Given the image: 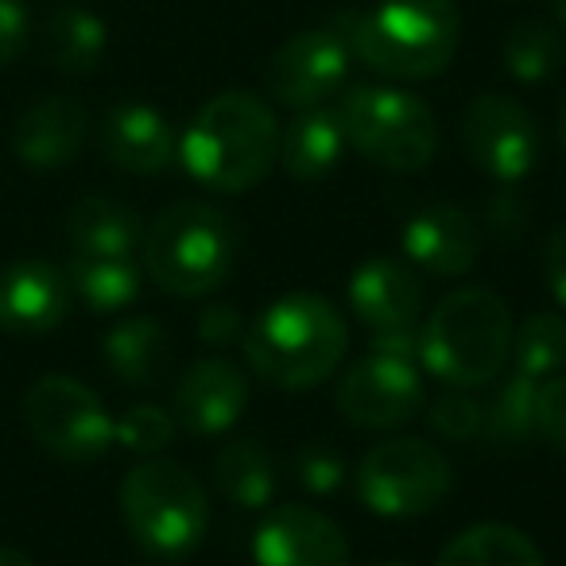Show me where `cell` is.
I'll return each instance as SVG.
<instances>
[{
	"mask_svg": "<svg viewBox=\"0 0 566 566\" xmlns=\"http://www.w3.org/2000/svg\"><path fill=\"white\" fill-rule=\"evenodd\" d=\"M190 179L218 195H244L280 159V125L272 105L249 90H226L210 97L187 125L179 144Z\"/></svg>",
	"mask_w": 566,
	"mask_h": 566,
	"instance_id": "1",
	"label": "cell"
},
{
	"mask_svg": "<svg viewBox=\"0 0 566 566\" xmlns=\"http://www.w3.org/2000/svg\"><path fill=\"white\" fill-rule=\"evenodd\" d=\"M244 361L264 385L303 392L331 377L349 349V326L331 300L287 292L252 326H244Z\"/></svg>",
	"mask_w": 566,
	"mask_h": 566,
	"instance_id": "2",
	"label": "cell"
},
{
	"mask_svg": "<svg viewBox=\"0 0 566 566\" xmlns=\"http://www.w3.org/2000/svg\"><path fill=\"white\" fill-rule=\"evenodd\" d=\"M357 63L385 78L423 82L450 66L462 35L454 0H380L334 24Z\"/></svg>",
	"mask_w": 566,
	"mask_h": 566,
	"instance_id": "3",
	"label": "cell"
},
{
	"mask_svg": "<svg viewBox=\"0 0 566 566\" xmlns=\"http://www.w3.org/2000/svg\"><path fill=\"white\" fill-rule=\"evenodd\" d=\"M512 357V311L489 287H458L419 326V365L450 388L493 385Z\"/></svg>",
	"mask_w": 566,
	"mask_h": 566,
	"instance_id": "4",
	"label": "cell"
},
{
	"mask_svg": "<svg viewBox=\"0 0 566 566\" xmlns=\"http://www.w3.org/2000/svg\"><path fill=\"white\" fill-rule=\"evenodd\" d=\"M144 268L179 300L218 292L233 272V229L206 202H175L144 229Z\"/></svg>",
	"mask_w": 566,
	"mask_h": 566,
	"instance_id": "5",
	"label": "cell"
},
{
	"mask_svg": "<svg viewBox=\"0 0 566 566\" xmlns=\"http://www.w3.org/2000/svg\"><path fill=\"white\" fill-rule=\"evenodd\" d=\"M120 516L128 535L148 555L179 558L202 543L210 524V501L187 465L148 458L133 465L120 485Z\"/></svg>",
	"mask_w": 566,
	"mask_h": 566,
	"instance_id": "6",
	"label": "cell"
},
{
	"mask_svg": "<svg viewBox=\"0 0 566 566\" xmlns=\"http://www.w3.org/2000/svg\"><path fill=\"white\" fill-rule=\"evenodd\" d=\"M346 140L369 164L385 171L408 175L423 171L439 151V125L423 97L396 86H349L338 105Z\"/></svg>",
	"mask_w": 566,
	"mask_h": 566,
	"instance_id": "7",
	"label": "cell"
},
{
	"mask_svg": "<svg viewBox=\"0 0 566 566\" xmlns=\"http://www.w3.org/2000/svg\"><path fill=\"white\" fill-rule=\"evenodd\" d=\"M346 423L361 431H396L423 411V365H419V331L377 334L369 354L342 377L334 396Z\"/></svg>",
	"mask_w": 566,
	"mask_h": 566,
	"instance_id": "8",
	"label": "cell"
},
{
	"mask_svg": "<svg viewBox=\"0 0 566 566\" xmlns=\"http://www.w3.org/2000/svg\"><path fill=\"white\" fill-rule=\"evenodd\" d=\"M447 454L427 439H388L377 442L357 465V496L373 516L411 520L434 512L450 493Z\"/></svg>",
	"mask_w": 566,
	"mask_h": 566,
	"instance_id": "9",
	"label": "cell"
},
{
	"mask_svg": "<svg viewBox=\"0 0 566 566\" xmlns=\"http://www.w3.org/2000/svg\"><path fill=\"white\" fill-rule=\"evenodd\" d=\"M24 423L32 439L63 462H94L113 447V419L102 396L63 373L40 377L28 388Z\"/></svg>",
	"mask_w": 566,
	"mask_h": 566,
	"instance_id": "10",
	"label": "cell"
},
{
	"mask_svg": "<svg viewBox=\"0 0 566 566\" xmlns=\"http://www.w3.org/2000/svg\"><path fill=\"white\" fill-rule=\"evenodd\" d=\"M462 144L473 167H481L489 179L504 182V187L527 179L543 151L535 117L504 94L473 97L462 117Z\"/></svg>",
	"mask_w": 566,
	"mask_h": 566,
	"instance_id": "11",
	"label": "cell"
},
{
	"mask_svg": "<svg viewBox=\"0 0 566 566\" xmlns=\"http://www.w3.org/2000/svg\"><path fill=\"white\" fill-rule=\"evenodd\" d=\"M354 51L338 28H311L275 48L264 66V86L287 109H315L346 90Z\"/></svg>",
	"mask_w": 566,
	"mask_h": 566,
	"instance_id": "12",
	"label": "cell"
},
{
	"mask_svg": "<svg viewBox=\"0 0 566 566\" xmlns=\"http://www.w3.org/2000/svg\"><path fill=\"white\" fill-rule=\"evenodd\" d=\"M256 566H349L346 532L311 504H280L252 532Z\"/></svg>",
	"mask_w": 566,
	"mask_h": 566,
	"instance_id": "13",
	"label": "cell"
},
{
	"mask_svg": "<svg viewBox=\"0 0 566 566\" xmlns=\"http://www.w3.org/2000/svg\"><path fill=\"white\" fill-rule=\"evenodd\" d=\"M249 408V380L226 357H202L179 377L171 416L190 434H221Z\"/></svg>",
	"mask_w": 566,
	"mask_h": 566,
	"instance_id": "14",
	"label": "cell"
},
{
	"mask_svg": "<svg viewBox=\"0 0 566 566\" xmlns=\"http://www.w3.org/2000/svg\"><path fill=\"white\" fill-rule=\"evenodd\" d=\"M71 311V280L48 260H12L0 268V331L48 334Z\"/></svg>",
	"mask_w": 566,
	"mask_h": 566,
	"instance_id": "15",
	"label": "cell"
},
{
	"mask_svg": "<svg viewBox=\"0 0 566 566\" xmlns=\"http://www.w3.org/2000/svg\"><path fill=\"white\" fill-rule=\"evenodd\" d=\"M349 307L357 323L373 334L411 331L423 311V287L416 280V268L392 256H369L349 275Z\"/></svg>",
	"mask_w": 566,
	"mask_h": 566,
	"instance_id": "16",
	"label": "cell"
},
{
	"mask_svg": "<svg viewBox=\"0 0 566 566\" xmlns=\"http://www.w3.org/2000/svg\"><path fill=\"white\" fill-rule=\"evenodd\" d=\"M478 252H481L478 221L450 202L423 206L403 226V256L416 268H423V272L439 275V280L465 275L478 264Z\"/></svg>",
	"mask_w": 566,
	"mask_h": 566,
	"instance_id": "17",
	"label": "cell"
},
{
	"mask_svg": "<svg viewBox=\"0 0 566 566\" xmlns=\"http://www.w3.org/2000/svg\"><path fill=\"white\" fill-rule=\"evenodd\" d=\"M102 151L128 175H159L175 159V128L144 102H120L102 120Z\"/></svg>",
	"mask_w": 566,
	"mask_h": 566,
	"instance_id": "18",
	"label": "cell"
},
{
	"mask_svg": "<svg viewBox=\"0 0 566 566\" xmlns=\"http://www.w3.org/2000/svg\"><path fill=\"white\" fill-rule=\"evenodd\" d=\"M86 109L74 97H43L20 117L12 148L17 159L32 171H63L86 144Z\"/></svg>",
	"mask_w": 566,
	"mask_h": 566,
	"instance_id": "19",
	"label": "cell"
},
{
	"mask_svg": "<svg viewBox=\"0 0 566 566\" xmlns=\"http://www.w3.org/2000/svg\"><path fill=\"white\" fill-rule=\"evenodd\" d=\"M346 128H342L338 109H300L295 120L280 133V159L275 164L300 182L326 179L346 156Z\"/></svg>",
	"mask_w": 566,
	"mask_h": 566,
	"instance_id": "20",
	"label": "cell"
},
{
	"mask_svg": "<svg viewBox=\"0 0 566 566\" xmlns=\"http://www.w3.org/2000/svg\"><path fill=\"white\" fill-rule=\"evenodd\" d=\"M102 357L117 380L133 388H156L171 369V334L151 315L125 318L105 334Z\"/></svg>",
	"mask_w": 566,
	"mask_h": 566,
	"instance_id": "21",
	"label": "cell"
},
{
	"mask_svg": "<svg viewBox=\"0 0 566 566\" xmlns=\"http://www.w3.org/2000/svg\"><path fill=\"white\" fill-rule=\"evenodd\" d=\"M71 256H136L144 244V221L117 198L90 195L66 218Z\"/></svg>",
	"mask_w": 566,
	"mask_h": 566,
	"instance_id": "22",
	"label": "cell"
},
{
	"mask_svg": "<svg viewBox=\"0 0 566 566\" xmlns=\"http://www.w3.org/2000/svg\"><path fill=\"white\" fill-rule=\"evenodd\" d=\"M105 48H109V32H105V20L90 9H59L48 17L43 28V55L55 71L71 74V78H86L102 66Z\"/></svg>",
	"mask_w": 566,
	"mask_h": 566,
	"instance_id": "23",
	"label": "cell"
},
{
	"mask_svg": "<svg viewBox=\"0 0 566 566\" xmlns=\"http://www.w3.org/2000/svg\"><path fill=\"white\" fill-rule=\"evenodd\" d=\"M218 493L244 512H260L275 501V465L272 454L256 439H233L218 450L213 462Z\"/></svg>",
	"mask_w": 566,
	"mask_h": 566,
	"instance_id": "24",
	"label": "cell"
},
{
	"mask_svg": "<svg viewBox=\"0 0 566 566\" xmlns=\"http://www.w3.org/2000/svg\"><path fill=\"white\" fill-rule=\"evenodd\" d=\"M434 566H547L532 539L509 524H473L442 547Z\"/></svg>",
	"mask_w": 566,
	"mask_h": 566,
	"instance_id": "25",
	"label": "cell"
},
{
	"mask_svg": "<svg viewBox=\"0 0 566 566\" xmlns=\"http://www.w3.org/2000/svg\"><path fill=\"white\" fill-rule=\"evenodd\" d=\"M71 292L90 311H120L140 295V264L136 256H71Z\"/></svg>",
	"mask_w": 566,
	"mask_h": 566,
	"instance_id": "26",
	"label": "cell"
},
{
	"mask_svg": "<svg viewBox=\"0 0 566 566\" xmlns=\"http://www.w3.org/2000/svg\"><path fill=\"white\" fill-rule=\"evenodd\" d=\"M501 59H504V71L516 82H524V86L551 82L563 71V59H566L563 32L555 24H547V20H520L504 35Z\"/></svg>",
	"mask_w": 566,
	"mask_h": 566,
	"instance_id": "27",
	"label": "cell"
},
{
	"mask_svg": "<svg viewBox=\"0 0 566 566\" xmlns=\"http://www.w3.org/2000/svg\"><path fill=\"white\" fill-rule=\"evenodd\" d=\"M535 388H539V380L524 377V373H512L496 388V396L485 408V423H481L493 447L520 450L535 434Z\"/></svg>",
	"mask_w": 566,
	"mask_h": 566,
	"instance_id": "28",
	"label": "cell"
},
{
	"mask_svg": "<svg viewBox=\"0 0 566 566\" xmlns=\"http://www.w3.org/2000/svg\"><path fill=\"white\" fill-rule=\"evenodd\" d=\"M512 357H516V373L524 377H555L566 365V318L551 311L532 315L520 331H512Z\"/></svg>",
	"mask_w": 566,
	"mask_h": 566,
	"instance_id": "29",
	"label": "cell"
},
{
	"mask_svg": "<svg viewBox=\"0 0 566 566\" xmlns=\"http://www.w3.org/2000/svg\"><path fill=\"white\" fill-rule=\"evenodd\" d=\"M175 439V416L156 403H136L120 419H113V442L133 454H159Z\"/></svg>",
	"mask_w": 566,
	"mask_h": 566,
	"instance_id": "30",
	"label": "cell"
},
{
	"mask_svg": "<svg viewBox=\"0 0 566 566\" xmlns=\"http://www.w3.org/2000/svg\"><path fill=\"white\" fill-rule=\"evenodd\" d=\"M427 423H431V431L439 434V439L470 442L473 434L481 431V423H485V408H481L478 400H470L465 388H454V392L439 396V400L427 408Z\"/></svg>",
	"mask_w": 566,
	"mask_h": 566,
	"instance_id": "31",
	"label": "cell"
},
{
	"mask_svg": "<svg viewBox=\"0 0 566 566\" xmlns=\"http://www.w3.org/2000/svg\"><path fill=\"white\" fill-rule=\"evenodd\" d=\"M535 434L551 450L566 454V373L543 377L535 388Z\"/></svg>",
	"mask_w": 566,
	"mask_h": 566,
	"instance_id": "32",
	"label": "cell"
},
{
	"mask_svg": "<svg viewBox=\"0 0 566 566\" xmlns=\"http://www.w3.org/2000/svg\"><path fill=\"white\" fill-rule=\"evenodd\" d=\"M295 478L307 493L331 496L346 485V462L331 447H303L295 454Z\"/></svg>",
	"mask_w": 566,
	"mask_h": 566,
	"instance_id": "33",
	"label": "cell"
},
{
	"mask_svg": "<svg viewBox=\"0 0 566 566\" xmlns=\"http://www.w3.org/2000/svg\"><path fill=\"white\" fill-rule=\"evenodd\" d=\"M195 331L206 346L226 349V346H233V342L244 338V318H241V311L229 307V303H210V307L198 311Z\"/></svg>",
	"mask_w": 566,
	"mask_h": 566,
	"instance_id": "34",
	"label": "cell"
},
{
	"mask_svg": "<svg viewBox=\"0 0 566 566\" xmlns=\"http://www.w3.org/2000/svg\"><path fill=\"white\" fill-rule=\"evenodd\" d=\"M32 35V17L20 0H0V71L9 63H17L28 48Z\"/></svg>",
	"mask_w": 566,
	"mask_h": 566,
	"instance_id": "35",
	"label": "cell"
},
{
	"mask_svg": "<svg viewBox=\"0 0 566 566\" xmlns=\"http://www.w3.org/2000/svg\"><path fill=\"white\" fill-rule=\"evenodd\" d=\"M543 280L558 307H566V226L551 229L543 241Z\"/></svg>",
	"mask_w": 566,
	"mask_h": 566,
	"instance_id": "36",
	"label": "cell"
},
{
	"mask_svg": "<svg viewBox=\"0 0 566 566\" xmlns=\"http://www.w3.org/2000/svg\"><path fill=\"white\" fill-rule=\"evenodd\" d=\"M0 566H35V563L24 555V551H17V547H0Z\"/></svg>",
	"mask_w": 566,
	"mask_h": 566,
	"instance_id": "37",
	"label": "cell"
},
{
	"mask_svg": "<svg viewBox=\"0 0 566 566\" xmlns=\"http://www.w3.org/2000/svg\"><path fill=\"white\" fill-rule=\"evenodd\" d=\"M551 9H555L558 28H563V32H566V0H551Z\"/></svg>",
	"mask_w": 566,
	"mask_h": 566,
	"instance_id": "38",
	"label": "cell"
},
{
	"mask_svg": "<svg viewBox=\"0 0 566 566\" xmlns=\"http://www.w3.org/2000/svg\"><path fill=\"white\" fill-rule=\"evenodd\" d=\"M558 140H563V148H566V102H563V109H558Z\"/></svg>",
	"mask_w": 566,
	"mask_h": 566,
	"instance_id": "39",
	"label": "cell"
},
{
	"mask_svg": "<svg viewBox=\"0 0 566 566\" xmlns=\"http://www.w3.org/2000/svg\"><path fill=\"white\" fill-rule=\"evenodd\" d=\"M377 566H408V563H377Z\"/></svg>",
	"mask_w": 566,
	"mask_h": 566,
	"instance_id": "40",
	"label": "cell"
}]
</instances>
